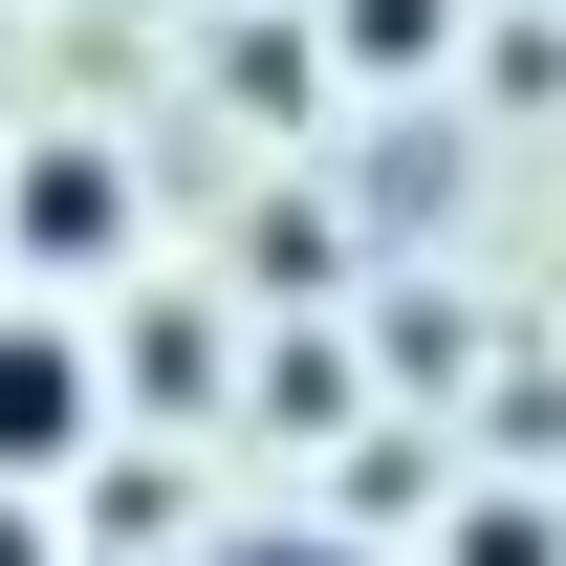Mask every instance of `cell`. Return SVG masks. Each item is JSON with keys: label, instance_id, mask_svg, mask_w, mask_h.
<instances>
[{"label": "cell", "instance_id": "obj_1", "mask_svg": "<svg viewBox=\"0 0 566 566\" xmlns=\"http://www.w3.org/2000/svg\"><path fill=\"white\" fill-rule=\"evenodd\" d=\"M109 436V370H87V327H44V305H0V501H44Z\"/></svg>", "mask_w": 566, "mask_h": 566}, {"label": "cell", "instance_id": "obj_2", "mask_svg": "<svg viewBox=\"0 0 566 566\" xmlns=\"http://www.w3.org/2000/svg\"><path fill=\"white\" fill-rule=\"evenodd\" d=\"M109 218H132L109 153H22V175H0V240H22V262H109Z\"/></svg>", "mask_w": 566, "mask_h": 566}, {"label": "cell", "instance_id": "obj_3", "mask_svg": "<svg viewBox=\"0 0 566 566\" xmlns=\"http://www.w3.org/2000/svg\"><path fill=\"white\" fill-rule=\"evenodd\" d=\"M109 392H132V415H218V305H132Z\"/></svg>", "mask_w": 566, "mask_h": 566}, {"label": "cell", "instance_id": "obj_4", "mask_svg": "<svg viewBox=\"0 0 566 566\" xmlns=\"http://www.w3.org/2000/svg\"><path fill=\"white\" fill-rule=\"evenodd\" d=\"M327 44H349V66H436V44H458V0H327Z\"/></svg>", "mask_w": 566, "mask_h": 566}, {"label": "cell", "instance_id": "obj_5", "mask_svg": "<svg viewBox=\"0 0 566 566\" xmlns=\"http://www.w3.org/2000/svg\"><path fill=\"white\" fill-rule=\"evenodd\" d=\"M458 566H566V523H545L523 480H501V501H458Z\"/></svg>", "mask_w": 566, "mask_h": 566}, {"label": "cell", "instance_id": "obj_6", "mask_svg": "<svg viewBox=\"0 0 566 566\" xmlns=\"http://www.w3.org/2000/svg\"><path fill=\"white\" fill-rule=\"evenodd\" d=\"M218 566H370L349 523H262V545H218Z\"/></svg>", "mask_w": 566, "mask_h": 566}, {"label": "cell", "instance_id": "obj_7", "mask_svg": "<svg viewBox=\"0 0 566 566\" xmlns=\"http://www.w3.org/2000/svg\"><path fill=\"white\" fill-rule=\"evenodd\" d=\"M0 566H66V545H44V501H0Z\"/></svg>", "mask_w": 566, "mask_h": 566}]
</instances>
